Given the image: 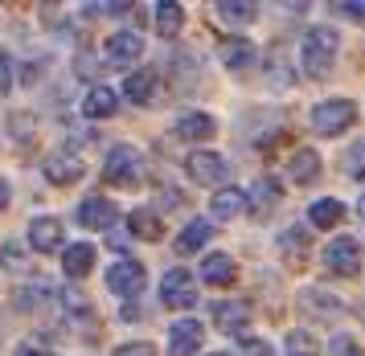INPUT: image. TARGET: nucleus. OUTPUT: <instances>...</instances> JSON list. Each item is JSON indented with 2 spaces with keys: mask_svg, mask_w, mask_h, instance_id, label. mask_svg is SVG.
<instances>
[{
  "mask_svg": "<svg viewBox=\"0 0 365 356\" xmlns=\"http://www.w3.org/2000/svg\"><path fill=\"white\" fill-rule=\"evenodd\" d=\"M62 271H66L70 278H83L95 271V246L91 242H74L66 246V254H62Z\"/></svg>",
  "mask_w": 365,
  "mask_h": 356,
  "instance_id": "4468645a",
  "label": "nucleus"
},
{
  "mask_svg": "<svg viewBox=\"0 0 365 356\" xmlns=\"http://www.w3.org/2000/svg\"><path fill=\"white\" fill-rule=\"evenodd\" d=\"M144 283H148V275H144V266L135 258H119L111 271H107V287L119 295V299H135V295L144 291Z\"/></svg>",
  "mask_w": 365,
  "mask_h": 356,
  "instance_id": "20e7f679",
  "label": "nucleus"
},
{
  "mask_svg": "<svg viewBox=\"0 0 365 356\" xmlns=\"http://www.w3.org/2000/svg\"><path fill=\"white\" fill-rule=\"evenodd\" d=\"M316 352H320L316 336H308V332H292L287 336V356H316Z\"/></svg>",
  "mask_w": 365,
  "mask_h": 356,
  "instance_id": "cd10ccee",
  "label": "nucleus"
},
{
  "mask_svg": "<svg viewBox=\"0 0 365 356\" xmlns=\"http://www.w3.org/2000/svg\"><path fill=\"white\" fill-rule=\"evenodd\" d=\"M214 320H217V328L222 332H238V328H247V320H250V308L247 303H214Z\"/></svg>",
  "mask_w": 365,
  "mask_h": 356,
  "instance_id": "412c9836",
  "label": "nucleus"
},
{
  "mask_svg": "<svg viewBox=\"0 0 365 356\" xmlns=\"http://www.w3.org/2000/svg\"><path fill=\"white\" fill-rule=\"evenodd\" d=\"M242 352L247 356H275L271 352V344H263V340H242Z\"/></svg>",
  "mask_w": 365,
  "mask_h": 356,
  "instance_id": "72a5a7b5",
  "label": "nucleus"
},
{
  "mask_svg": "<svg viewBox=\"0 0 365 356\" xmlns=\"http://www.w3.org/2000/svg\"><path fill=\"white\" fill-rule=\"evenodd\" d=\"M103 177H107V184H135L140 180V152L132 144L111 147L107 164H103Z\"/></svg>",
  "mask_w": 365,
  "mask_h": 356,
  "instance_id": "7ed1b4c3",
  "label": "nucleus"
},
{
  "mask_svg": "<svg viewBox=\"0 0 365 356\" xmlns=\"http://www.w3.org/2000/svg\"><path fill=\"white\" fill-rule=\"evenodd\" d=\"M341 217H345V205H341V201H332V197L316 201L312 209H308V221H312L316 229H332V226H341Z\"/></svg>",
  "mask_w": 365,
  "mask_h": 356,
  "instance_id": "5701e85b",
  "label": "nucleus"
},
{
  "mask_svg": "<svg viewBox=\"0 0 365 356\" xmlns=\"http://www.w3.org/2000/svg\"><path fill=\"white\" fill-rule=\"evenodd\" d=\"M128 229H132L135 238H144V242H156V238L165 234V229H160V217L152 209H135L132 217H128Z\"/></svg>",
  "mask_w": 365,
  "mask_h": 356,
  "instance_id": "b1692460",
  "label": "nucleus"
},
{
  "mask_svg": "<svg viewBox=\"0 0 365 356\" xmlns=\"http://www.w3.org/2000/svg\"><path fill=\"white\" fill-rule=\"evenodd\" d=\"M332 352L336 356H361V348L349 340V336H336V340H332Z\"/></svg>",
  "mask_w": 365,
  "mask_h": 356,
  "instance_id": "473e14b6",
  "label": "nucleus"
},
{
  "mask_svg": "<svg viewBox=\"0 0 365 356\" xmlns=\"http://www.w3.org/2000/svg\"><path fill=\"white\" fill-rule=\"evenodd\" d=\"M234 275H238V271H234V262L226 258V254H210V258L201 262V278H205L210 287H230Z\"/></svg>",
  "mask_w": 365,
  "mask_h": 356,
  "instance_id": "6ab92c4d",
  "label": "nucleus"
},
{
  "mask_svg": "<svg viewBox=\"0 0 365 356\" xmlns=\"http://www.w3.org/2000/svg\"><path fill=\"white\" fill-rule=\"evenodd\" d=\"M115 356H156V348L148 340H135V344H119Z\"/></svg>",
  "mask_w": 365,
  "mask_h": 356,
  "instance_id": "c756f323",
  "label": "nucleus"
},
{
  "mask_svg": "<svg viewBox=\"0 0 365 356\" xmlns=\"http://www.w3.org/2000/svg\"><path fill=\"white\" fill-rule=\"evenodd\" d=\"M217 13L226 16V21H234V25H247V21H255L259 9H255L250 0H222V4H217Z\"/></svg>",
  "mask_w": 365,
  "mask_h": 356,
  "instance_id": "bb28decb",
  "label": "nucleus"
},
{
  "mask_svg": "<svg viewBox=\"0 0 365 356\" xmlns=\"http://www.w3.org/2000/svg\"><path fill=\"white\" fill-rule=\"evenodd\" d=\"M336 13H341V16H353L357 25H365V0H345V4H336Z\"/></svg>",
  "mask_w": 365,
  "mask_h": 356,
  "instance_id": "7c9ffc66",
  "label": "nucleus"
},
{
  "mask_svg": "<svg viewBox=\"0 0 365 356\" xmlns=\"http://www.w3.org/2000/svg\"><path fill=\"white\" fill-rule=\"evenodd\" d=\"M324 262H329L332 275L353 278L357 271H361V246L353 242V238H336V242L324 246Z\"/></svg>",
  "mask_w": 365,
  "mask_h": 356,
  "instance_id": "423d86ee",
  "label": "nucleus"
},
{
  "mask_svg": "<svg viewBox=\"0 0 365 356\" xmlns=\"http://www.w3.org/2000/svg\"><path fill=\"white\" fill-rule=\"evenodd\" d=\"M185 172H189V180H197V184H222V180L230 177V164L222 160L217 152H193L185 160Z\"/></svg>",
  "mask_w": 365,
  "mask_h": 356,
  "instance_id": "0eeeda50",
  "label": "nucleus"
},
{
  "mask_svg": "<svg viewBox=\"0 0 365 356\" xmlns=\"http://www.w3.org/2000/svg\"><path fill=\"white\" fill-rule=\"evenodd\" d=\"M210 205H214V217L230 221V217H238V213L247 209V193H238V189H222Z\"/></svg>",
  "mask_w": 365,
  "mask_h": 356,
  "instance_id": "393cba45",
  "label": "nucleus"
},
{
  "mask_svg": "<svg viewBox=\"0 0 365 356\" xmlns=\"http://www.w3.org/2000/svg\"><path fill=\"white\" fill-rule=\"evenodd\" d=\"M152 16H156V33H160V37H177L181 25H185V9L177 4V0H160Z\"/></svg>",
  "mask_w": 365,
  "mask_h": 356,
  "instance_id": "f3484780",
  "label": "nucleus"
},
{
  "mask_svg": "<svg viewBox=\"0 0 365 356\" xmlns=\"http://www.w3.org/2000/svg\"><path fill=\"white\" fill-rule=\"evenodd\" d=\"M217 53H222V66H230V70L255 66V46H250L247 37H226V41L217 46Z\"/></svg>",
  "mask_w": 365,
  "mask_h": 356,
  "instance_id": "2eb2a0df",
  "label": "nucleus"
},
{
  "mask_svg": "<svg viewBox=\"0 0 365 356\" xmlns=\"http://www.w3.org/2000/svg\"><path fill=\"white\" fill-rule=\"evenodd\" d=\"M62 238H66V229H62L58 217H37L34 226H29V242H34V250H41V254H53V250L62 246Z\"/></svg>",
  "mask_w": 365,
  "mask_h": 356,
  "instance_id": "f8f14e48",
  "label": "nucleus"
},
{
  "mask_svg": "<svg viewBox=\"0 0 365 356\" xmlns=\"http://www.w3.org/2000/svg\"><path fill=\"white\" fill-rule=\"evenodd\" d=\"M357 213H361V217H365V197H361V205H357Z\"/></svg>",
  "mask_w": 365,
  "mask_h": 356,
  "instance_id": "4c0bfd02",
  "label": "nucleus"
},
{
  "mask_svg": "<svg viewBox=\"0 0 365 356\" xmlns=\"http://www.w3.org/2000/svg\"><path fill=\"white\" fill-rule=\"evenodd\" d=\"M152 90H156V70L152 66H140L135 74L123 78V98H132V103H152Z\"/></svg>",
  "mask_w": 365,
  "mask_h": 356,
  "instance_id": "dca6fc26",
  "label": "nucleus"
},
{
  "mask_svg": "<svg viewBox=\"0 0 365 356\" xmlns=\"http://www.w3.org/2000/svg\"><path fill=\"white\" fill-rule=\"evenodd\" d=\"M201 340H205V328L197 320H177L168 328V356H197Z\"/></svg>",
  "mask_w": 365,
  "mask_h": 356,
  "instance_id": "6e6552de",
  "label": "nucleus"
},
{
  "mask_svg": "<svg viewBox=\"0 0 365 356\" xmlns=\"http://www.w3.org/2000/svg\"><path fill=\"white\" fill-rule=\"evenodd\" d=\"M115 217H119V209L99 193H91L83 205H78V221H83L86 229H111L115 226Z\"/></svg>",
  "mask_w": 365,
  "mask_h": 356,
  "instance_id": "9d476101",
  "label": "nucleus"
},
{
  "mask_svg": "<svg viewBox=\"0 0 365 356\" xmlns=\"http://www.w3.org/2000/svg\"><path fill=\"white\" fill-rule=\"evenodd\" d=\"M160 299H165L168 308H193L197 303V283H193V275L185 266L168 271L165 283H160Z\"/></svg>",
  "mask_w": 365,
  "mask_h": 356,
  "instance_id": "39448f33",
  "label": "nucleus"
},
{
  "mask_svg": "<svg viewBox=\"0 0 365 356\" xmlns=\"http://www.w3.org/2000/svg\"><path fill=\"white\" fill-rule=\"evenodd\" d=\"M357 123V107H353V98H324L320 107L312 111V127L320 135H341Z\"/></svg>",
  "mask_w": 365,
  "mask_h": 356,
  "instance_id": "f03ea898",
  "label": "nucleus"
},
{
  "mask_svg": "<svg viewBox=\"0 0 365 356\" xmlns=\"http://www.w3.org/2000/svg\"><path fill=\"white\" fill-rule=\"evenodd\" d=\"M275 201H279V180H255V189H250V205H255V213H267V209H275Z\"/></svg>",
  "mask_w": 365,
  "mask_h": 356,
  "instance_id": "a878e982",
  "label": "nucleus"
},
{
  "mask_svg": "<svg viewBox=\"0 0 365 356\" xmlns=\"http://www.w3.org/2000/svg\"><path fill=\"white\" fill-rule=\"evenodd\" d=\"M46 177H50L53 184H74V180L83 177V156H78L74 147H58L50 156V164H46Z\"/></svg>",
  "mask_w": 365,
  "mask_h": 356,
  "instance_id": "9b49d317",
  "label": "nucleus"
},
{
  "mask_svg": "<svg viewBox=\"0 0 365 356\" xmlns=\"http://www.w3.org/2000/svg\"><path fill=\"white\" fill-rule=\"evenodd\" d=\"M332 58H336V33L332 29H308L304 33V41H299V66L320 78V74H329Z\"/></svg>",
  "mask_w": 365,
  "mask_h": 356,
  "instance_id": "f257e3e1",
  "label": "nucleus"
},
{
  "mask_svg": "<svg viewBox=\"0 0 365 356\" xmlns=\"http://www.w3.org/2000/svg\"><path fill=\"white\" fill-rule=\"evenodd\" d=\"M17 356H53V352H46V348H21Z\"/></svg>",
  "mask_w": 365,
  "mask_h": 356,
  "instance_id": "e433bc0d",
  "label": "nucleus"
},
{
  "mask_svg": "<svg viewBox=\"0 0 365 356\" xmlns=\"http://www.w3.org/2000/svg\"><path fill=\"white\" fill-rule=\"evenodd\" d=\"M210 356H230V352H210Z\"/></svg>",
  "mask_w": 365,
  "mask_h": 356,
  "instance_id": "58836bf2",
  "label": "nucleus"
},
{
  "mask_svg": "<svg viewBox=\"0 0 365 356\" xmlns=\"http://www.w3.org/2000/svg\"><path fill=\"white\" fill-rule=\"evenodd\" d=\"M103 53H107V66L123 70V66H132L135 58L144 53V37H140V33H111Z\"/></svg>",
  "mask_w": 365,
  "mask_h": 356,
  "instance_id": "1a4fd4ad",
  "label": "nucleus"
},
{
  "mask_svg": "<svg viewBox=\"0 0 365 356\" xmlns=\"http://www.w3.org/2000/svg\"><path fill=\"white\" fill-rule=\"evenodd\" d=\"M4 266H9V271H21V266H25V262H21V246H9V250H4Z\"/></svg>",
  "mask_w": 365,
  "mask_h": 356,
  "instance_id": "f704fd0d",
  "label": "nucleus"
},
{
  "mask_svg": "<svg viewBox=\"0 0 365 356\" xmlns=\"http://www.w3.org/2000/svg\"><path fill=\"white\" fill-rule=\"evenodd\" d=\"M349 172H353V177H365V140L349 152Z\"/></svg>",
  "mask_w": 365,
  "mask_h": 356,
  "instance_id": "2f4dec72",
  "label": "nucleus"
},
{
  "mask_svg": "<svg viewBox=\"0 0 365 356\" xmlns=\"http://www.w3.org/2000/svg\"><path fill=\"white\" fill-rule=\"evenodd\" d=\"M13 90V62H9V53L0 49V98Z\"/></svg>",
  "mask_w": 365,
  "mask_h": 356,
  "instance_id": "c85d7f7f",
  "label": "nucleus"
},
{
  "mask_svg": "<svg viewBox=\"0 0 365 356\" xmlns=\"http://www.w3.org/2000/svg\"><path fill=\"white\" fill-rule=\"evenodd\" d=\"M210 238H214V226H210L205 217H193V221L185 226V234L177 238V254H193V250H201Z\"/></svg>",
  "mask_w": 365,
  "mask_h": 356,
  "instance_id": "a211bd4d",
  "label": "nucleus"
},
{
  "mask_svg": "<svg viewBox=\"0 0 365 356\" xmlns=\"http://www.w3.org/2000/svg\"><path fill=\"white\" fill-rule=\"evenodd\" d=\"M83 111H86V119H107V115L119 111V95L111 86H91L83 98Z\"/></svg>",
  "mask_w": 365,
  "mask_h": 356,
  "instance_id": "ddd939ff",
  "label": "nucleus"
},
{
  "mask_svg": "<svg viewBox=\"0 0 365 356\" xmlns=\"http://www.w3.org/2000/svg\"><path fill=\"white\" fill-rule=\"evenodd\" d=\"M287 172H292L296 184H312L320 177V156H316L312 147H299L296 156H292V164H287Z\"/></svg>",
  "mask_w": 365,
  "mask_h": 356,
  "instance_id": "aec40b11",
  "label": "nucleus"
},
{
  "mask_svg": "<svg viewBox=\"0 0 365 356\" xmlns=\"http://www.w3.org/2000/svg\"><path fill=\"white\" fill-rule=\"evenodd\" d=\"M214 131H217V123L210 115L193 111V115H181V119H177V135H181V140H210Z\"/></svg>",
  "mask_w": 365,
  "mask_h": 356,
  "instance_id": "4be33fe9",
  "label": "nucleus"
},
{
  "mask_svg": "<svg viewBox=\"0 0 365 356\" xmlns=\"http://www.w3.org/2000/svg\"><path fill=\"white\" fill-rule=\"evenodd\" d=\"M4 205H9V180L0 177V213H4Z\"/></svg>",
  "mask_w": 365,
  "mask_h": 356,
  "instance_id": "c9c22d12",
  "label": "nucleus"
}]
</instances>
